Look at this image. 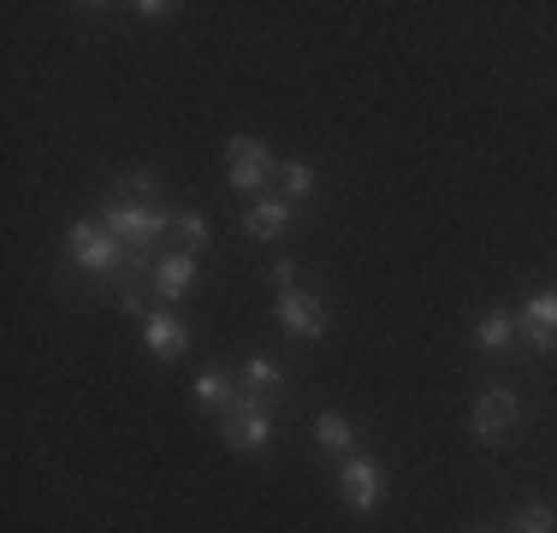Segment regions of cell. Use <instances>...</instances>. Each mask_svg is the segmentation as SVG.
Wrapping results in <instances>:
<instances>
[{
  "instance_id": "obj_18",
  "label": "cell",
  "mask_w": 557,
  "mask_h": 533,
  "mask_svg": "<svg viewBox=\"0 0 557 533\" xmlns=\"http://www.w3.org/2000/svg\"><path fill=\"white\" fill-rule=\"evenodd\" d=\"M244 385H256V392H261V385H278V368L273 362H249L244 368Z\"/></svg>"
},
{
  "instance_id": "obj_13",
  "label": "cell",
  "mask_w": 557,
  "mask_h": 533,
  "mask_svg": "<svg viewBox=\"0 0 557 533\" xmlns=\"http://www.w3.org/2000/svg\"><path fill=\"white\" fill-rule=\"evenodd\" d=\"M474 344H481V350H504V344H510V314H486L481 332H474Z\"/></svg>"
},
{
  "instance_id": "obj_9",
  "label": "cell",
  "mask_w": 557,
  "mask_h": 533,
  "mask_svg": "<svg viewBox=\"0 0 557 533\" xmlns=\"http://www.w3.org/2000/svg\"><path fill=\"white\" fill-rule=\"evenodd\" d=\"M344 498H350L356 510H374L380 504V469L374 462H350V469H344Z\"/></svg>"
},
{
  "instance_id": "obj_4",
  "label": "cell",
  "mask_w": 557,
  "mask_h": 533,
  "mask_svg": "<svg viewBox=\"0 0 557 533\" xmlns=\"http://www.w3.org/2000/svg\"><path fill=\"white\" fill-rule=\"evenodd\" d=\"M65 249H72L77 266H96V273H108V266H119V249H125V244H119L108 225H72Z\"/></svg>"
},
{
  "instance_id": "obj_10",
  "label": "cell",
  "mask_w": 557,
  "mask_h": 533,
  "mask_svg": "<svg viewBox=\"0 0 557 533\" xmlns=\"http://www.w3.org/2000/svg\"><path fill=\"white\" fill-rule=\"evenodd\" d=\"M190 278H196V261L190 256H166L161 273H154V285H161V297H184V290H190Z\"/></svg>"
},
{
  "instance_id": "obj_15",
  "label": "cell",
  "mask_w": 557,
  "mask_h": 533,
  "mask_svg": "<svg viewBox=\"0 0 557 533\" xmlns=\"http://www.w3.org/2000/svg\"><path fill=\"white\" fill-rule=\"evenodd\" d=\"M314 438H321L326 450H344V445H350V421H344V416H321V421H314Z\"/></svg>"
},
{
  "instance_id": "obj_17",
  "label": "cell",
  "mask_w": 557,
  "mask_h": 533,
  "mask_svg": "<svg viewBox=\"0 0 557 533\" xmlns=\"http://www.w3.org/2000/svg\"><path fill=\"white\" fill-rule=\"evenodd\" d=\"M278 178H285V196H309V190H314V172H309V166H297V160H290V166L278 172Z\"/></svg>"
},
{
  "instance_id": "obj_12",
  "label": "cell",
  "mask_w": 557,
  "mask_h": 533,
  "mask_svg": "<svg viewBox=\"0 0 557 533\" xmlns=\"http://www.w3.org/2000/svg\"><path fill=\"white\" fill-rule=\"evenodd\" d=\"M232 385H225V373H202L196 380V404H208V409H225V404H237V397H225Z\"/></svg>"
},
{
  "instance_id": "obj_1",
  "label": "cell",
  "mask_w": 557,
  "mask_h": 533,
  "mask_svg": "<svg viewBox=\"0 0 557 533\" xmlns=\"http://www.w3.org/2000/svg\"><path fill=\"white\" fill-rule=\"evenodd\" d=\"M166 225H172V213H166V208H149V202H125V196H113V208H108V232H113L125 249L154 244Z\"/></svg>"
},
{
  "instance_id": "obj_3",
  "label": "cell",
  "mask_w": 557,
  "mask_h": 533,
  "mask_svg": "<svg viewBox=\"0 0 557 533\" xmlns=\"http://www.w3.org/2000/svg\"><path fill=\"white\" fill-rule=\"evenodd\" d=\"M225 172H232V190H261V178L273 172V154L261 149L256 137H232L225 142Z\"/></svg>"
},
{
  "instance_id": "obj_5",
  "label": "cell",
  "mask_w": 557,
  "mask_h": 533,
  "mask_svg": "<svg viewBox=\"0 0 557 533\" xmlns=\"http://www.w3.org/2000/svg\"><path fill=\"white\" fill-rule=\"evenodd\" d=\"M278 314H285V326L302 332V338H321V332H326V309L309 297V290H297V285L278 290Z\"/></svg>"
},
{
  "instance_id": "obj_8",
  "label": "cell",
  "mask_w": 557,
  "mask_h": 533,
  "mask_svg": "<svg viewBox=\"0 0 557 533\" xmlns=\"http://www.w3.org/2000/svg\"><path fill=\"white\" fill-rule=\"evenodd\" d=\"M149 350L161 356V362H178V356L190 350V326H184L178 314H154L149 320Z\"/></svg>"
},
{
  "instance_id": "obj_11",
  "label": "cell",
  "mask_w": 557,
  "mask_h": 533,
  "mask_svg": "<svg viewBox=\"0 0 557 533\" xmlns=\"http://www.w3.org/2000/svg\"><path fill=\"white\" fill-rule=\"evenodd\" d=\"M285 220H290L285 202H256V208H249V232H256V237H278V232H285Z\"/></svg>"
},
{
  "instance_id": "obj_16",
  "label": "cell",
  "mask_w": 557,
  "mask_h": 533,
  "mask_svg": "<svg viewBox=\"0 0 557 533\" xmlns=\"http://www.w3.org/2000/svg\"><path fill=\"white\" fill-rule=\"evenodd\" d=\"M516 533H557V510H546V504L522 510V522H516Z\"/></svg>"
},
{
  "instance_id": "obj_14",
  "label": "cell",
  "mask_w": 557,
  "mask_h": 533,
  "mask_svg": "<svg viewBox=\"0 0 557 533\" xmlns=\"http://www.w3.org/2000/svg\"><path fill=\"white\" fill-rule=\"evenodd\" d=\"M172 237H178V256H190V249H202V244H208V225L196 220V213H184V220L172 225Z\"/></svg>"
},
{
  "instance_id": "obj_6",
  "label": "cell",
  "mask_w": 557,
  "mask_h": 533,
  "mask_svg": "<svg viewBox=\"0 0 557 533\" xmlns=\"http://www.w3.org/2000/svg\"><path fill=\"white\" fill-rule=\"evenodd\" d=\"M516 426V397L504 392V385H493V392H481V404H474V433L481 438H498Z\"/></svg>"
},
{
  "instance_id": "obj_2",
  "label": "cell",
  "mask_w": 557,
  "mask_h": 533,
  "mask_svg": "<svg viewBox=\"0 0 557 533\" xmlns=\"http://www.w3.org/2000/svg\"><path fill=\"white\" fill-rule=\"evenodd\" d=\"M220 438L232 450H261L273 438V421H268V409L256 404V397H237V404H225L220 409Z\"/></svg>"
},
{
  "instance_id": "obj_7",
  "label": "cell",
  "mask_w": 557,
  "mask_h": 533,
  "mask_svg": "<svg viewBox=\"0 0 557 533\" xmlns=\"http://www.w3.org/2000/svg\"><path fill=\"white\" fill-rule=\"evenodd\" d=\"M522 326H528V344H534V350H557V290H540V297H528Z\"/></svg>"
}]
</instances>
